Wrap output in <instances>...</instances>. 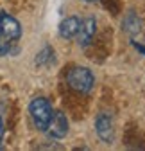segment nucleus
I'll return each instance as SVG.
<instances>
[{"label": "nucleus", "instance_id": "f257e3e1", "mask_svg": "<svg viewBox=\"0 0 145 151\" xmlns=\"http://www.w3.org/2000/svg\"><path fill=\"white\" fill-rule=\"evenodd\" d=\"M22 40V25L16 18L0 11V56H11L18 50V43Z\"/></svg>", "mask_w": 145, "mask_h": 151}, {"label": "nucleus", "instance_id": "f03ea898", "mask_svg": "<svg viewBox=\"0 0 145 151\" xmlns=\"http://www.w3.org/2000/svg\"><path fill=\"white\" fill-rule=\"evenodd\" d=\"M29 115H31V121H32L34 128L38 129V131H43V133H45V129L48 128V124L52 121L54 108L48 103V99H45V97H34L29 103Z\"/></svg>", "mask_w": 145, "mask_h": 151}, {"label": "nucleus", "instance_id": "7ed1b4c3", "mask_svg": "<svg viewBox=\"0 0 145 151\" xmlns=\"http://www.w3.org/2000/svg\"><path fill=\"white\" fill-rule=\"evenodd\" d=\"M66 83L72 90H75L79 93H90L93 90L95 85V78L90 68L86 67H74L68 76H66Z\"/></svg>", "mask_w": 145, "mask_h": 151}, {"label": "nucleus", "instance_id": "20e7f679", "mask_svg": "<svg viewBox=\"0 0 145 151\" xmlns=\"http://www.w3.org/2000/svg\"><path fill=\"white\" fill-rule=\"evenodd\" d=\"M95 129H97V135L102 142L111 144L115 140V119L111 113L100 111L97 115V121H95Z\"/></svg>", "mask_w": 145, "mask_h": 151}, {"label": "nucleus", "instance_id": "39448f33", "mask_svg": "<svg viewBox=\"0 0 145 151\" xmlns=\"http://www.w3.org/2000/svg\"><path fill=\"white\" fill-rule=\"evenodd\" d=\"M70 129V122L66 119V115L63 111H54L52 115V121L48 124V128L45 129V133L48 135V139H54V140H59L63 137H66Z\"/></svg>", "mask_w": 145, "mask_h": 151}, {"label": "nucleus", "instance_id": "423d86ee", "mask_svg": "<svg viewBox=\"0 0 145 151\" xmlns=\"http://www.w3.org/2000/svg\"><path fill=\"white\" fill-rule=\"evenodd\" d=\"M95 32H97V20L93 16H88L86 20L81 22V29L77 32V42L81 47H88L90 43L93 42L95 38Z\"/></svg>", "mask_w": 145, "mask_h": 151}, {"label": "nucleus", "instance_id": "0eeeda50", "mask_svg": "<svg viewBox=\"0 0 145 151\" xmlns=\"http://www.w3.org/2000/svg\"><path fill=\"white\" fill-rule=\"evenodd\" d=\"M81 18L79 16H68L59 24V36L65 40H74L77 38V32L81 29Z\"/></svg>", "mask_w": 145, "mask_h": 151}, {"label": "nucleus", "instance_id": "6e6552de", "mask_svg": "<svg viewBox=\"0 0 145 151\" xmlns=\"http://www.w3.org/2000/svg\"><path fill=\"white\" fill-rule=\"evenodd\" d=\"M122 27L127 31L129 34H136V32H140V20H138V16H136L134 13H129L127 16L124 18Z\"/></svg>", "mask_w": 145, "mask_h": 151}, {"label": "nucleus", "instance_id": "1a4fd4ad", "mask_svg": "<svg viewBox=\"0 0 145 151\" xmlns=\"http://www.w3.org/2000/svg\"><path fill=\"white\" fill-rule=\"evenodd\" d=\"M50 63V61H54V49H50V47H45L40 54H38V58H36V63L38 65H43V63Z\"/></svg>", "mask_w": 145, "mask_h": 151}, {"label": "nucleus", "instance_id": "9d476101", "mask_svg": "<svg viewBox=\"0 0 145 151\" xmlns=\"http://www.w3.org/2000/svg\"><path fill=\"white\" fill-rule=\"evenodd\" d=\"M4 133H6V128H4V119L0 115V147H2V140H4Z\"/></svg>", "mask_w": 145, "mask_h": 151}, {"label": "nucleus", "instance_id": "9b49d317", "mask_svg": "<svg viewBox=\"0 0 145 151\" xmlns=\"http://www.w3.org/2000/svg\"><path fill=\"white\" fill-rule=\"evenodd\" d=\"M84 2H97V0H84Z\"/></svg>", "mask_w": 145, "mask_h": 151}]
</instances>
